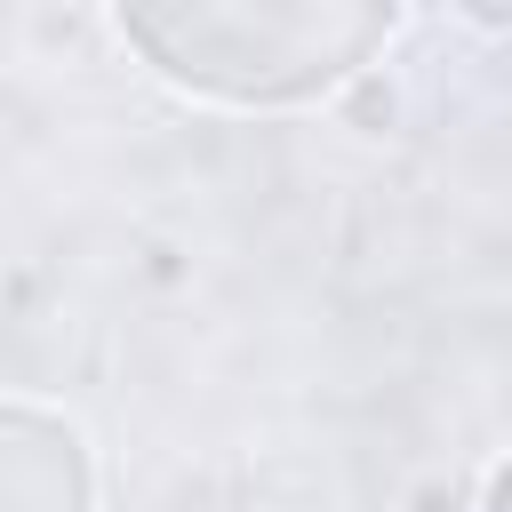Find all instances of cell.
<instances>
[{
	"instance_id": "6da1fadb",
	"label": "cell",
	"mask_w": 512,
	"mask_h": 512,
	"mask_svg": "<svg viewBox=\"0 0 512 512\" xmlns=\"http://www.w3.org/2000/svg\"><path fill=\"white\" fill-rule=\"evenodd\" d=\"M408 0H112L120 40L184 96L296 112L368 80Z\"/></svg>"
},
{
	"instance_id": "3957f363",
	"label": "cell",
	"mask_w": 512,
	"mask_h": 512,
	"mask_svg": "<svg viewBox=\"0 0 512 512\" xmlns=\"http://www.w3.org/2000/svg\"><path fill=\"white\" fill-rule=\"evenodd\" d=\"M456 16H472L480 32H512V0H448Z\"/></svg>"
},
{
	"instance_id": "7a4b0ae2",
	"label": "cell",
	"mask_w": 512,
	"mask_h": 512,
	"mask_svg": "<svg viewBox=\"0 0 512 512\" xmlns=\"http://www.w3.org/2000/svg\"><path fill=\"white\" fill-rule=\"evenodd\" d=\"M96 464L72 416L8 400L0 408V512H88Z\"/></svg>"
},
{
	"instance_id": "277c9868",
	"label": "cell",
	"mask_w": 512,
	"mask_h": 512,
	"mask_svg": "<svg viewBox=\"0 0 512 512\" xmlns=\"http://www.w3.org/2000/svg\"><path fill=\"white\" fill-rule=\"evenodd\" d=\"M480 512H512V456L488 472V488H480Z\"/></svg>"
}]
</instances>
